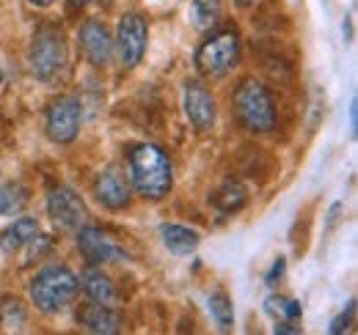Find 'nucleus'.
<instances>
[{
  "label": "nucleus",
  "mask_w": 358,
  "mask_h": 335,
  "mask_svg": "<svg viewBox=\"0 0 358 335\" xmlns=\"http://www.w3.org/2000/svg\"><path fill=\"white\" fill-rule=\"evenodd\" d=\"M127 176L138 195L163 201L174 187V165L169 154L152 143H141L127 154Z\"/></svg>",
  "instance_id": "nucleus-1"
},
{
  "label": "nucleus",
  "mask_w": 358,
  "mask_h": 335,
  "mask_svg": "<svg viewBox=\"0 0 358 335\" xmlns=\"http://www.w3.org/2000/svg\"><path fill=\"white\" fill-rule=\"evenodd\" d=\"M78 289H80L78 275L69 267H64V264H47V267H42L31 278V286H28L34 305L42 313H47V316L61 313L66 305H72V299L78 297Z\"/></svg>",
  "instance_id": "nucleus-2"
},
{
  "label": "nucleus",
  "mask_w": 358,
  "mask_h": 335,
  "mask_svg": "<svg viewBox=\"0 0 358 335\" xmlns=\"http://www.w3.org/2000/svg\"><path fill=\"white\" fill-rule=\"evenodd\" d=\"M234 113L248 132H270L275 126V102L268 85L259 80H243L234 91Z\"/></svg>",
  "instance_id": "nucleus-3"
},
{
  "label": "nucleus",
  "mask_w": 358,
  "mask_h": 335,
  "mask_svg": "<svg viewBox=\"0 0 358 335\" xmlns=\"http://www.w3.org/2000/svg\"><path fill=\"white\" fill-rule=\"evenodd\" d=\"M66 39H64V31L55 28V25H42L36 34H34V42H31V72L36 80L42 83H52L64 69H66Z\"/></svg>",
  "instance_id": "nucleus-4"
},
{
  "label": "nucleus",
  "mask_w": 358,
  "mask_h": 335,
  "mask_svg": "<svg viewBox=\"0 0 358 335\" xmlns=\"http://www.w3.org/2000/svg\"><path fill=\"white\" fill-rule=\"evenodd\" d=\"M240 64V36L237 31H221L213 34L207 42L196 50V69L204 77H226Z\"/></svg>",
  "instance_id": "nucleus-5"
},
{
  "label": "nucleus",
  "mask_w": 358,
  "mask_h": 335,
  "mask_svg": "<svg viewBox=\"0 0 358 335\" xmlns=\"http://www.w3.org/2000/svg\"><path fill=\"white\" fill-rule=\"evenodd\" d=\"M80 119H83V110H80V102L75 96H58L55 102H50L45 113V132L47 137L58 146H66L78 137L80 132Z\"/></svg>",
  "instance_id": "nucleus-6"
},
{
  "label": "nucleus",
  "mask_w": 358,
  "mask_h": 335,
  "mask_svg": "<svg viewBox=\"0 0 358 335\" xmlns=\"http://www.w3.org/2000/svg\"><path fill=\"white\" fill-rule=\"evenodd\" d=\"M47 214L52 217V223L64 231H78L89 223V207L86 201L66 184H58L50 190L47 195Z\"/></svg>",
  "instance_id": "nucleus-7"
},
{
  "label": "nucleus",
  "mask_w": 358,
  "mask_h": 335,
  "mask_svg": "<svg viewBox=\"0 0 358 335\" xmlns=\"http://www.w3.org/2000/svg\"><path fill=\"white\" fill-rule=\"evenodd\" d=\"M149 42V25L138 11H127L119 20V31H116V50L119 58L124 64V69H135L146 52Z\"/></svg>",
  "instance_id": "nucleus-8"
},
{
  "label": "nucleus",
  "mask_w": 358,
  "mask_h": 335,
  "mask_svg": "<svg viewBox=\"0 0 358 335\" xmlns=\"http://www.w3.org/2000/svg\"><path fill=\"white\" fill-rule=\"evenodd\" d=\"M182 105H185V116H187V121L193 124L196 132H210V129L215 126L218 105H215V96L204 88V83H199V80H187V83H185Z\"/></svg>",
  "instance_id": "nucleus-9"
},
{
  "label": "nucleus",
  "mask_w": 358,
  "mask_h": 335,
  "mask_svg": "<svg viewBox=\"0 0 358 335\" xmlns=\"http://www.w3.org/2000/svg\"><path fill=\"white\" fill-rule=\"evenodd\" d=\"M78 251L91 267H102L110 261H127V253L122 251L102 228H94V225L78 228Z\"/></svg>",
  "instance_id": "nucleus-10"
},
{
  "label": "nucleus",
  "mask_w": 358,
  "mask_h": 335,
  "mask_svg": "<svg viewBox=\"0 0 358 335\" xmlns=\"http://www.w3.org/2000/svg\"><path fill=\"white\" fill-rule=\"evenodd\" d=\"M80 47H83V55L89 58L91 66L105 69V66L113 64L116 42H113L110 31L99 20H86L83 22V28H80Z\"/></svg>",
  "instance_id": "nucleus-11"
},
{
  "label": "nucleus",
  "mask_w": 358,
  "mask_h": 335,
  "mask_svg": "<svg viewBox=\"0 0 358 335\" xmlns=\"http://www.w3.org/2000/svg\"><path fill=\"white\" fill-rule=\"evenodd\" d=\"M94 193H96V201L110 211L127 209V207H130V201H133L130 181L124 179V173H122L116 165H108L99 176H96Z\"/></svg>",
  "instance_id": "nucleus-12"
},
{
  "label": "nucleus",
  "mask_w": 358,
  "mask_h": 335,
  "mask_svg": "<svg viewBox=\"0 0 358 335\" xmlns=\"http://www.w3.org/2000/svg\"><path fill=\"white\" fill-rule=\"evenodd\" d=\"M78 325L96 335L122 333V316L110 305H102V302H94V299L78 311Z\"/></svg>",
  "instance_id": "nucleus-13"
},
{
  "label": "nucleus",
  "mask_w": 358,
  "mask_h": 335,
  "mask_svg": "<svg viewBox=\"0 0 358 335\" xmlns=\"http://www.w3.org/2000/svg\"><path fill=\"white\" fill-rule=\"evenodd\" d=\"M39 234V223L34 217H17L11 225H6L0 231V251L6 255H14L22 248H28V242Z\"/></svg>",
  "instance_id": "nucleus-14"
},
{
  "label": "nucleus",
  "mask_w": 358,
  "mask_h": 335,
  "mask_svg": "<svg viewBox=\"0 0 358 335\" xmlns=\"http://www.w3.org/2000/svg\"><path fill=\"white\" fill-rule=\"evenodd\" d=\"M160 239H163L166 251H171L174 255H190V253L199 248V242H201V237L193 228L179 225V223L160 225Z\"/></svg>",
  "instance_id": "nucleus-15"
},
{
  "label": "nucleus",
  "mask_w": 358,
  "mask_h": 335,
  "mask_svg": "<svg viewBox=\"0 0 358 335\" xmlns=\"http://www.w3.org/2000/svg\"><path fill=\"white\" fill-rule=\"evenodd\" d=\"M80 283H83V292L89 294V299L94 302H102V305H116V289H113V281L96 269V267H89L83 275H80Z\"/></svg>",
  "instance_id": "nucleus-16"
},
{
  "label": "nucleus",
  "mask_w": 358,
  "mask_h": 335,
  "mask_svg": "<svg viewBox=\"0 0 358 335\" xmlns=\"http://www.w3.org/2000/svg\"><path fill=\"white\" fill-rule=\"evenodd\" d=\"M245 201H248V193H245V187H243L240 181H234V179H226L224 184L213 193V198H210V204L218 211H224V214L240 211L245 207Z\"/></svg>",
  "instance_id": "nucleus-17"
},
{
  "label": "nucleus",
  "mask_w": 358,
  "mask_h": 335,
  "mask_svg": "<svg viewBox=\"0 0 358 335\" xmlns=\"http://www.w3.org/2000/svg\"><path fill=\"white\" fill-rule=\"evenodd\" d=\"M224 20V0H193L190 3V25L196 31H213Z\"/></svg>",
  "instance_id": "nucleus-18"
},
{
  "label": "nucleus",
  "mask_w": 358,
  "mask_h": 335,
  "mask_svg": "<svg viewBox=\"0 0 358 335\" xmlns=\"http://www.w3.org/2000/svg\"><path fill=\"white\" fill-rule=\"evenodd\" d=\"M28 201V187H22L20 181H0V214H20Z\"/></svg>",
  "instance_id": "nucleus-19"
},
{
  "label": "nucleus",
  "mask_w": 358,
  "mask_h": 335,
  "mask_svg": "<svg viewBox=\"0 0 358 335\" xmlns=\"http://www.w3.org/2000/svg\"><path fill=\"white\" fill-rule=\"evenodd\" d=\"M265 313H268L275 325H278V322H292V325H295V322L301 319L303 308H301V302H295V299L270 294L268 299H265Z\"/></svg>",
  "instance_id": "nucleus-20"
},
{
  "label": "nucleus",
  "mask_w": 358,
  "mask_h": 335,
  "mask_svg": "<svg viewBox=\"0 0 358 335\" xmlns=\"http://www.w3.org/2000/svg\"><path fill=\"white\" fill-rule=\"evenodd\" d=\"M210 313H213L215 325H218L224 333H226V330H231L234 311H231V302H229L226 292H213V294H210Z\"/></svg>",
  "instance_id": "nucleus-21"
},
{
  "label": "nucleus",
  "mask_w": 358,
  "mask_h": 335,
  "mask_svg": "<svg viewBox=\"0 0 358 335\" xmlns=\"http://www.w3.org/2000/svg\"><path fill=\"white\" fill-rule=\"evenodd\" d=\"M0 319L6 330H22L25 325V311L20 305V299H3L0 302Z\"/></svg>",
  "instance_id": "nucleus-22"
},
{
  "label": "nucleus",
  "mask_w": 358,
  "mask_h": 335,
  "mask_svg": "<svg viewBox=\"0 0 358 335\" xmlns=\"http://www.w3.org/2000/svg\"><path fill=\"white\" fill-rule=\"evenodd\" d=\"M353 316H356V302H350V305H348V311H345V313H339V316L334 319V325H331V335L345 333V330L350 327V322H353Z\"/></svg>",
  "instance_id": "nucleus-23"
},
{
  "label": "nucleus",
  "mask_w": 358,
  "mask_h": 335,
  "mask_svg": "<svg viewBox=\"0 0 358 335\" xmlns=\"http://www.w3.org/2000/svg\"><path fill=\"white\" fill-rule=\"evenodd\" d=\"M284 269H287V264H284V258H275V264H273V269H270L268 275H265V283H268V286H275V281H281V275H284Z\"/></svg>",
  "instance_id": "nucleus-24"
},
{
  "label": "nucleus",
  "mask_w": 358,
  "mask_h": 335,
  "mask_svg": "<svg viewBox=\"0 0 358 335\" xmlns=\"http://www.w3.org/2000/svg\"><path fill=\"white\" fill-rule=\"evenodd\" d=\"M350 129H353V135L358 132V102L353 99V105H350Z\"/></svg>",
  "instance_id": "nucleus-25"
},
{
  "label": "nucleus",
  "mask_w": 358,
  "mask_h": 335,
  "mask_svg": "<svg viewBox=\"0 0 358 335\" xmlns=\"http://www.w3.org/2000/svg\"><path fill=\"white\" fill-rule=\"evenodd\" d=\"M31 6H36V8H47V6H52L55 0H28Z\"/></svg>",
  "instance_id": "nucleus-26"
},
{
  "label": "nucleus",
  "mask_w": 358,
  "mask_h": 335,
  "mask_svg": "<svg viewBox=\"0 0 358 335\" xmlns=\"http://www.w3.org/2000/svg\"><path fill=\"white\" fill-rule=\"evenodd\" d=\"M69 3H72V6H78V8H80V6H86V3H91V0H69Z\"/></svg>",
  "instance_id": "nucleus-27"
},
{
  "label": "nucleus",
  "mask_w": 358,
  "mask_h": 335,
  "mask_svg": "<svg viewBox=\"0 0 358 335\" xmlns=\"http://www.w3.org/2000/svg\"><path fill=\"white\" fill-rule=\"evenodd\" d=\"M234 3H237V6H243V8H245V6H251V3H254V0H234Z\"/></svg>",
  "instance_id": "nucleus-28"
},
{
  "label": "nucleus",
  "mask_w": 358,
  "mask_h": 335,
  "mask_svg": "<svg viewBox=\"0 0 358 335\" xmlns=\"http://www.w3.org/2000/svg\"><path fill=\"white\" fill-rule=\"evenodd\" d=\"M0 83H3V66H0Z\"/></svg>",
  "instance_id": "nucleus-29"
}]
</instances>
